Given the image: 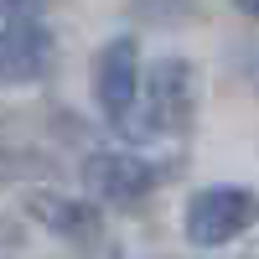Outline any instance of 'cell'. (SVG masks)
<instances>
[{
    "label": "cell",
    "instance_id": "3957f363",
    "mask_svg": "<svg viewBox=\"0 0 259 259\" xmlns=\"http://www.w3.org/2000/svg\"><path fill=\"white\" fill-rule=\"evenodd\" d=\"M140 89H145V73H140L135 36H114L109 47L99 52V78H94L99 114H104L109 130L130 135V119H135V109H140Z\"/></svg>",
    "mask_w": 259,
    "mask_h": 259
},
{
    "label": "cell",
    "instance_id": "52a82bcc",
    "mask_svg": "<svg viewBox=\"0 0 259 259\" xmlns=\"http://www.w3.org/2000/svg\"><path fill=\"white\" fill-rule=\"evenodd\" d=\"M233 6H239L244 16H259V0H233Z\"/></svg>",
    "mask_w": 259,
    "mask_h": 259
},
{
    "label": "cell",
    "instance_id": "5b68a950",
    "mask_svg": "<svg viewBox=\"0 0 259 259\" xmlns=\"http://www.w3.org/2000/svg\"><path fill=\"white\" fill-rule=\"evenodd\" d=\"M47 62H52V31L36 16H16L0 26V68H6V78L31 83L47 73Z\"/></svg>",
    "mask_w": 259,
    "mask_h": 259
},
{
    "label": "cell",
    "instance_id": "7a4b0ae2",
    "mask_svg": "<svg viewBox=\"0 0 259 259\" xmlns=\"http://www.w3.org/2000/svg\"><path fill=\"white\" fill-rule=\"evenodd\" d=\"M254 223H259V197L244 187H202L182 218L192 249H223L233 239H244Z\"/></svg>",
    "mask_w": 259,
    "mask_h": 259
},
{
    "label": "cell",
    "instance_id": "8992f818",
    "mask_svg": "<svg viewBox=\"0 0 259 259\" xmlns=\"http://www.w3.org/2000/svg\"><path fill=\"white\" fill-rule=\"evenodd\" d=\"M26 212H31L41 228H52V233H62V239H73V244H94V239H99V207H94L89 197L31 192V197H26Z\"/></svg>",
    "mask_w": 259,
    "mask_h": 259
},
{
    "label": "cell",
    "instance_id": "ba28073f",
    "mask_svg": "<svg viewBox=\"0 0 259 259\" xmlns=\"http://www.w3.org/2000/svg\"><path fill=\"white\" fill-rule=\"evenodd\" d=\"M249 78H254V83H259V52H254V57H249Z\"/></svg>",
    "mask_w": 259,
    "mask_h": 259
},
{
    "label": "cell",
    "instance_id": "6da1fadb",
    "mask_svg": "<svg viewBox=\"0 0 259 259\" xmlns=\"http://www.w3.org/2000/svg\"><path fill=\"white\" fill-rule=\"evenodd\" d=\"M192 109H197V73L187 57H161L145 68V89H140V119L145 135H187Z\"/></svg>",
    "mask_w": 259,
    "mask_h": 259
},
{
    "label": "cell",
    "instance_id": "277c9868",
    "mask_svg": "<svg viewBox=\"0 0 259 259\" xmlns=\"http://www.w3.org/2000/svg\"><path fill=\"white\" fill-rule=\"evenodd\" d=\"M78 177L89 187V197L109 202V207H130V202L150 197V187L161 182V171L145 156H130V150H94V156H83Z\"/></svg>",
    "mask_w": 259,
    "mask_h": 259
},
{
    "label": "cell",
    "instance_id": "9c48e42d",
    "mask_svg": "<svg viewBox=\"0 0 259 259\" xmlns=\"http://www.w3.org/2000/svg\"><path fill=\"white\" fill-rule=\"evenodd\" d=\"M0 78H6V68H0Z\"/></svg>",
    "mask_w": 259,
    "mask_h": 259
}]
</instances>
